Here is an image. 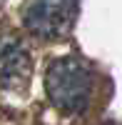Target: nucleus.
<instances>
[{"mask_svg":"<svg viewBox=\"0 0 122 125\" xmlns=\"http://www.w3.org/2000/svg\"><path fill=\"white\" fill-rule=\"evenodd\" d=\"M45 90L52 105L62 113L77 115L90 105L92 95V70L80 58H60L47 68L45 75Z\"/></svg>","mask_w":122,"mask_h":125,"instance_id":"obj_1","label":"nucleus"},{"mask_svg":"<svg viewBox=\"0 0 122 125\" xmlns=\"http://www.w3.org/2000/svg\"><path fill=\"white\" fill-rule=\"evenodd\" d=\"M75 15L77 0H30L23 13V23L35 38L55 40L70 33Z\"/></svg>","mask_w":122,"mask_h":125,"instance_id":"obj_2","label":"nucleus"},{"mask_svg":"<svg viewBox=\"0 0 122 125\" xmlns=\"http://www.w3.org/2000/svg\"><path fill=\"white\" fill-rule=\"evenodd\" d=\"M33 70L27 48L15 35H0V85L17 88L27 80Z\"/></svg>","mask_w":122,"mask_h":125,"instance_id":"obj_3","label":"nucleus"},{"mask_svg":"<svg viewBox=\"0 0 122 125\" xmlns=\"http://www.w3.org/2000/svg\"><path fill=\"white\" fill-rule=\"evenodd\" d=\"M105 125H115V123H105Z\"/></svg>","mask_w":122,"mask_h":125,"instance_id":"obj_4","label":"nucleus"}]
</instances>
